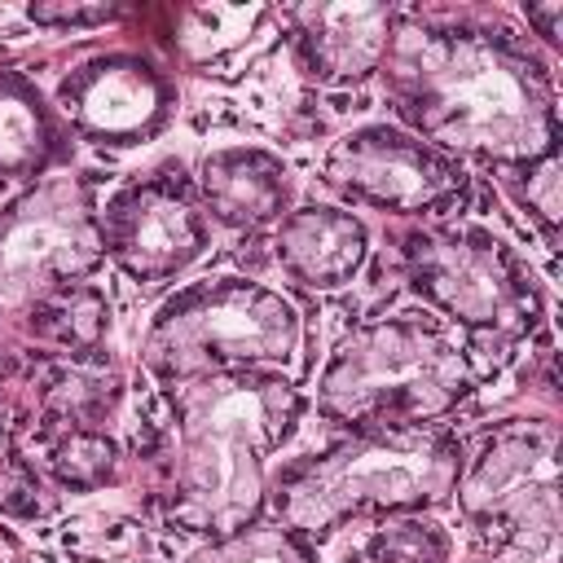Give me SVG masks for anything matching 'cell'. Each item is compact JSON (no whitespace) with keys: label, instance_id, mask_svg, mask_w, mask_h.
<instances>
[{"label":"cell","instance_id":"cell-1","mask_svg":"<svg viewBox=\"0 0 563 563\" xmlns=\"http://www.w3.org/2000/svg\"><path fill=\"white\" fill-rule=\"evenodd\" d=\"M378 70L400 119L440 154L519 167L559 150L554 84L506 35L409 18L391 26Z\"/></svg>","mask_w":563,"mask_h":563},{"label":"cell","instance_id":"cell-2","mask_svg":"<svg viewBox=\"0 0 563 563\" xmlns=\"http://www.w3.org/2000/svg\"><path fill=\"white\" fill-rule=\"evenodd\" d=\"M176 387L172 515L207 537L255 523L264 510V457L299 413L290 383L273 369H229Z\"/></svg>","mask_w":563,"mask_h":563},{"label":"cell","instance_id":"cell-3","mask_svg":"<svg viewBox=\"0 0 563 563\" xmlns=\"http://www.w3.org/2000/svg\"><path fill=\"white\" fill-rule=\"evenodd\" d=\"M471 391V361L457 334L427 312H396L356 325L325 361L317 409L356 431L422 427Z\"/></svg>","mask_w":563,"mask_h":563},{"label":"cell","instance_id":"cell-4","mask_svg":"<svg viewBox=\"0 0 563 563\" xmlns=\"http://www.w3.org/2000/svg\"><path fill=\"white\" fill-rule=\"evenodd\" d=\"M462 449L440 427H374L277 479V523L312 537L369 510H418L453 497Z\"/></svg>","mask_w":563,"mask_h":563},{"label":"cell","instance_id":"cell-5","mask_svg":"<svg viewBox=\"0 0 563 563\" xmlns=\"http://www.w3.org/2000/svg\"><path fill=\"white\" fill-rule=\"evenodd\" d=\"M295 303L246 277H216L180 290L145 330L141 361L158 383H189L229 369H277L299 352Z\"/></svg>","mask_w":563,"mask_h":563},{"label":"cell","instance_id":"cell-6","mask_svg":"<svg viewBox=\"0 0 563 563\" xmlns=\"http://www.w3.org/2000/svg\"><path fill=\"white\" fill-rule=\"evenodd\" d=\"M405 273L440 321L471 339L510 343L541 321V290L528 264L479 224H440L409 238Z\"/></svg>","mask_w":563,"mask_h":563},{"label":"cell","instance_id":"cell-7","mask_svg":"<svg viewBox=\"0 0 563 563\" xmlns=\"http://www.w3.org/2000/svg\"><path fill=\"white\" fill-rule=\"evenodd\" d=\"M106 260L101 207L79 176H44L0 211V308H35Z\"/></svg>","mask_w":563,"mask_h":563},{"label":"cell","instance_id":"cell-8","mask_svg":"<svg viewBox=\"0 0 563 563\" xmlns=\"http://www.w3.org/2000/svg\"><path fill=\"white\" fill-rule=\"evenodd\" d=\"M325 180L352 202L396 216L444 211L462 189V172L449 154L387 123H369L334 141L325 154Z\"/></svg>","mask_w":563,"mask_h":563},{"label":"cell","instance_id":"cell-9","mask_svg":"<svg viewBox=\"0 0 563 563\" xmlns=\"http://www.w3.org/2000/svg\"><path fill=\"white\" fill-rule=\"evenodd\" d=\"M101 246L141 286L172 282L207 251V216L176 176L123 185L101 207Z\"/></svg>","mask_w":563,"mask_h":563},{"label":"cell","instance_id":"cell-10","mask_svg":"<svg viewBox=\"0 0 563 563\" xmlns=\"http://www.w3.org/2000/svg\"><path fill=\"white\" fill-rule=\"evenodd\" d=\"M57 106L70 132L84 141L136 145L163 132L172 114V84L154 62L136 53H101L62 79Z\"/></svg>","mask_w":563,"mask_h":563},{"label":"cell","instance_id":"cell-11","mask_svg":"<svg viewBox=\"0 0 563 563\" xmlns=\"http://www.w3.org/2000/svg\"><path fill=\"white\" fill-rule=\"evenodd\" d=\"M466 519H519V528H554V435L501 431L484 444L466 479H457Z\"/></svg>","mask_w":563,"mask_h":563},{"label":"cell","instance_id":"cell-12","mask_svg":"<svg viewBox=\"0 0 563 563\" xmlns=\"http://www.w3.org/2000/svg\"><path fill=\"white\" fill-rule=\"evenodd\" d=\"M295 44L290 57L308 79L321 84H352L383 66L391 44V9L369 0H339V4H303L290 13Z\"/></svg>","mask_w":563,"mask_h":563},{"label":"cell","instance_id":"cell-13","mask_svg":"<svg viewBox=\"0 0 563 563\" xmlns=\"http://www.w3.org/2000/svg\"><path fill=\"white\" fill-rule=\"evenodd\" d=\"M198 198L211 220L255 233L286 216L290 180H286V167L277 154L255 150V145H229V150H211L202 158Z\"/></svg>","mask_w":563,"mask_h":563},{"label":"cell","instance_id":"cell-14","mask_svg":"<svg viewBox=\"0 0 563 563\" xmlns=\"http://www.w3.org/2000/svg\"><path fill=\"white\" fill-rule=\"evenodd\" d=\"M365 224L343 207H299L277 220L273 255L308 290H339L365 264Z\"/></svg>","mask_w":563,"mask_h":563},{"label":"cell","instance_id":"cell-15","mask_svg":"<svg viewBox=\"0 0 563 563\" xmlns=\"http://www.w3.org/2000/svg\"><path fill=\"white\" fill-rule=\"evenodd\" d=\"M62 158H66V132L57 114L44 106L40 88L18 70H0V176L4 180L44 176Z\"/></svg>","mask_w":563,"mask_h":563},{"label":"cell","instance_id":"cell-16","mask_svg":"<svg viewBox=\"0 0 563 563\" xmlns=\"http://www.w3.org/2000/svg\"><path fill=\"white\" fill-rule=\"evenodd\" d=\"M264 18L268 13L260 4H194V9L176 13L172 48L189 66H216V62L233 57L238 48H246Z\"/></svg>","mask_w":563,"mask_h":563},{"label":"cell","instance_id":"cell-17","mask_svg":"<svg viewBox=\"0 0 563 563\" xmlns=\"http://www.w3.org/2000/svg\"><path fill=\"white\" fill-rule=\"evenodd\" d=\"M106 321H110V303L97 286L88 282H75V286H62L53 290L48 299H40L31 308V325L40 339L57 343L62 352H97L101 334H106Z\"/></svg>","mask_w":563,"mask_h":563},{"label":"cell","instance_id":"cell-18","mask_svg":"<svg viewBox=\"0 0 563 563\" xmlns=\"http://www.w3.org/2000/svg\"><path fill=\"white\" fill-rule=\"evenodd\" d=\"M189 563H317V550L303 532L286 523H246L224 537H211Z\"/></svg>","mask_w":563,"mask_h":563},{"label":"cell","instance_id":"cell-19","mask_svg":"<svg viewBox=\"0 0 563 563\" xmlns=\"http://www.w3.org/2000/svg\"><path fill=\"white\" fill-rule=\"evenodd\" d=\"M449 537L431 519H391L374 528L352 563H444Z\"/></svg>","mask_w":563,"mask_h":563},{"label":"cell","instance_id":"cell-20","mask_svg":"<svg viewBox=\"0 0 563 563\" xmlns=\"http://www.w3.org/2000/svg\"><path fill=\"white\" fill-rule=\"evenodd\" d=\"M48 466L70 488H97L114 475V444L92 427H66L48 444Z\"/></svg>","mask_w":563,"mask_h":563},{"label":"cell","instance_id":"cell-21","mask_svg":"<svg viewBox=\"0 0 563 563\" xmlns=\"http://www.w3.org/2000/svg\"><path fill=\"white\" fill-rule=\"evenodd\" d=\"M510 198L528 211V220L554 238L559 233V154H545L537 163H519V167H501Z\"/></svg>","mask_w":563,"mask_h":563},{"label":"cell","instance_id":"cell-22","mask_svg":"<svg viewBox=\"0 0 563 563\" xmlns=\"http://www.w3.org/2000/svg\"><path fill=\"white\" fill-rule=\"evenodd\" d=\"M484 563H554V528H528V537L510 541L501 554Z\"/></svg>","mask_w":563,"mask_h":563},{"label":"cell","instance_id":"cell-23","mask_svg":"<svg viewBox=\"0 0 563 563\" xmlns=\"http://www.w3.org/2000/svg\"><path fill=\"white\" fill-rule=\"evenodd\" d=\"M31 18L44 26H97V22H114L119 9H79V4H31Z\"/></svg>","mask_w":563,"mask_h":563},{"label":"cell","instance_id":"cell-24","mask_svg":"<svg viewBox=\"0 0 563 563\" xmlns=\"http://www.w3.org/2000/svg\"><path fill=\"white\" fill-rule=\"evenodd\" d=\"M523 13H528V22H532L550 44H559V22H563V4H559V0H554V4H528Z\"/></svg>","mask_w":563,"mask_h":563}]
</instances>
